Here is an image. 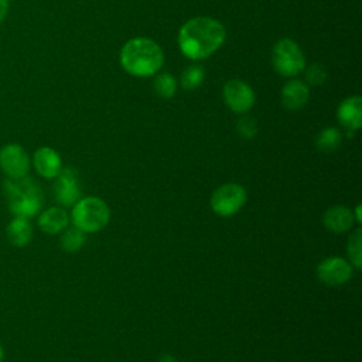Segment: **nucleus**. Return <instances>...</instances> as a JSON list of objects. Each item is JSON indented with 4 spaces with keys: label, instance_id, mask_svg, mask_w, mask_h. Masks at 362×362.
<instances>
[{
    "label": "nucleus",
    "instance_id": "nucleus-15",
    "mask_svg": "<svg viewBox=\"0 0 362 362\" xmlns=\"http://www.w3.org/2000/svg\"><path fill=\"white\" fill-rule=\"evenodd\" d=\"M338 120L344 127L355 132L362 123V100L359 96L345 99L338 107Z\"/></svg>",
    "mask_w": 362,
    "mask_h": 362
},
{
    "label": "nucleus",
    "instance_id": "nucleus-8",
    "mask_svg": "<svg viewBox=\"0 0 362 362\" xmlns=\"http://www.w3.org/2000/svg\"><path fill=\"white\" fill-rule=\"evenodd\" d=\"M52 191L55 201L61 206H74L81 198L78 173L71 167L62 168L59 174L54 178Z\"/></svg>",
    "mask_w": 362,
    "mask_h": 362
},
{
    "label": "nucleus",
    "instance_id": "nucleus-16",
    "mask_svg": "<svg viewBox=\"0 0 362 362\" xmlns=\"http://www.w3.org/2000/svg\"><path fill=\"white\" fill-rule=\"evenodd\" d=\"M283 105L290 110L301 109L308 100V88L301 81H290L281 90Z\"/></svg>",
    "mask_w": 362,
    "mask_h": 362
},
{
    "label": "nucleus",
    "instance_id": "nucleus-11",
    "mask_svg": "<svg viewBox=\"0 0 362 362\" xmlns=\"http://www.w3.org/2000/svg\"><path fill=\"white\" fill-rule=\"evenodd\" d=\"M35 171L47 180H54L62 170V160L59 154L51 147H40L33 156Z\"/></svg>",
    "mask_w": 362,
    "mask_h": 362
},
{
    "label": "nucleus",
    "instance_id": "nucleus-10",
    "mask_svg": "<svg viewBox=\"0 0 362 362\" xmlns=\"http://www.w3.org/2000/svg\"><path fill=\"white\" fill-rule=\"evenodd\" d=\"M223 99L230 110L235 113H245L253 106L255 93L246 82L230 79L223 86Z\"/></svg>",
    "mask_w": 362,
    "mask_h": 362
},
{
    "label": "nucleus",
    "instance_id": "nucleus-9",
    "mask_svg": "<svg viewBox=\"0 0 362 362\" xmlns=\"http://www.w3.org/2000/svg\"><path fill=\"white\" fill-rule=\"evenodd\" d=\"M317 277L331 287L345 284L352 277V264L342 257H327L318 263Z\"/></svg>",
    "mask_w": 362,
    "mask_h": 362
},
{
    "label": "nucleus",
    "instance_id": "nucleus-24",
    "mask_svg": "<svg viewBox=\"0 0 362 362\" xmlns=\"http://www.w3.org/2000/svg\"><path fill=\"white\" fill-rule=\"evenodd\" d=\"M8 13V0H0V24Z\"/></svg>",
    "mask_w": 362,
    "mask_h": 362
},
{
    "label": "nucleus",
    "instance_id": "nucleus-27",
    "mask_svg": "<svg viewBox=\"0 0 362 362\" xmlns=\"http://www.w3.org/2000/svg\"><path fill=\"white\" fill-rule=\"evenodd\" d=\"M3 359H4V349H3V346L0 344V362H3Z\"/></svg>",
    "mask_w": 362,
    "mask_h": 362
},
{
    "label": "nucleus",
    "instance_id": "nucleus-23",
    "mask_svg": "<svg viewBox=\"0 0 362 362\" xmlns=\"http://www.w3.org/2000/svg\"><path fill=\"white\" fill-rule=\"evenodd\" d=\"M305 76H307V81H308L310 83H313V85H321V83L325 81V78H327V72H325V69H324L321 65L314 64V65H311V66L305 71Z\"/></svg>",
    "mask_w": 362,
    "mask_h": 362
},
{
    "label": "nucleus",
    "instance_id": "nucleus-18",
    "mask_svg": "<svg viewBox=\"0 0 362 362\" xmlns=\"http://www.w3.org/2000/svg\"><path fill=\"white\" fill-rule=\"evenodd\" d=\"M317 147L324 153H331L337 150L341 144V133L335 127L324 129L317 137Z\"/></svg>",
    "mask_w": 362,
    "mask_h": 362
},
{
    "label": "nucleus",
    "instance_id": "nucleus-2",
    "mask_svg": "<svg viewBox=\"0 0 362 362\" xmlns=\"http://www.w3.org/2000/svg\"><path fill=\"white\" fill-rule=\"evenodd\" d=\"M3 194L13 216L33 218L40 214L44 204V194L35 180L25 175L23 178H6Z\"/></svg>",
    "mask_w": 362,
    "mask_h": 362
},
{
    "label": "nucleus",
    "instance_id": "nucleus-12",
    "mask_svg": "<svg viewBox=\"0 0 362 362\" xmlns=\"http://www.w3.org/2000/svg\"><path fill=\"white\" fill-rule=\"evenodd\" d=\"M354 212L345 205H334L328 208L322 215V223L325 229L332 233H345L354 225Z\"/></svg>",
    "mask_w": 362,
    "mask_h": 362
},
{
    "label": "nucleus",
    "instance_id": "nucleus-5",
    "mask_svg": "<svg viewBox=\"0 0 362 362\" xmlns=\"http://www.w3.org/2000/svg\"><path fill=\"white\" fill-rule=\"evenodd\" d=\"M246 189L236 182H226L218 187L211 197V209L223 218L238 214L246 204Z\"/></svg>",
    "mask_w": 362,
    "mask_h": 362
},
{
    "label": "nucleus",
    "instance_id": "nucleus-13",
    "mask_svg": "<svg viewBox=\"0 0 362 362\" xmlns=\"http://www.w3.org/2000/svg\"><path fill=\"white\" fill-rule=\"evenodd\" d=\"M37 223L44 233L57 235L61 233L65 228H68L69 216L62 206H51L40 212Z\"/></svg>",
    "mask_w": 362,
    "mask_h": 362
},
{
    "label": "nucleus",
    "instance_id": "nucleus-22",
    "mask_svg": "<svg viewBox=\"0 0 362 362\" xmlns=\"http://www.w3.org/2000/svg\"><path fill=\"white\" fill-rule=\"evenodd\" d=\"M236 132L243 139H253L257 133V123L255 122V119L245 116L236 123Z\"/></svg>",
    "mask_w": 362,
    "mask_h": 362
},
{
    "label": "nucleus",
    "instance_id": "nucleus-6",
    "mask_svg": "<svg viewBox=\"0 0 362 362\" xmlns=\"http://www.w3.org/2000/svg\"><path fill=\"white\" fill-rule=\"evenodd\" d=\"M272 58L276 71L283 76H294L301 72L305 65L300 47L288 38L276 42Z\"/></svg>",
    "mask_w": 362,
    "mask_h": 362
},
{
    "label": "nucleus",
    "instance_id": "nucleus-26",
    "mask_svg": "<svg viewBox=\"0 0 362 362\" xmlns=\"http://www.w3.org/2000/svg\"><path fill=\"white\" fill-rule=\"evenodd\" d=\"M354 218H355V221H356V222H361V205H356V208H355V215H354Z\"/></svg>",
    "mask_w": 362,
    "mask_h": 362
},
{
    "label": "nucleus",
    "instance_id": "nucleus-21",
    "mask_svg": "<svg viewBox=\"0 0 362 362\" xmlns=\"http://www.w3.org/2000/svg\"><path fill=\"white\" fill-rule=\"evenodd\" d=\"M204 76H205V72L201 66L195 65V66H188L184 74H182V78H181V82H182V86L187 89V90H192V89H197L202 81H204Z\"/></svg>",
    "mask_w": 362,
    "mask_h": 362
},
{
    "label": "nucleus",
    "instance_id": "nucleus-7",
    "mask_svg": "<svg viewBox=\"0 0 362 362\" xmlns=\"http://www.w3.org/2000/svg\"><path fill=\"white\" fill-rule=\"evenodd\" d=\"M30 165V156L23 146L8 143L0 148V170L6 178H23L28 175Z\"/></svg>",
    "mask_w": 362,
    "mask_h": 362
},
{
    "label": "nucleus",
    "instance_id": "nucleus-19",
    "mask_svg": "<svg viewBox=\"0 0 362 362\" xmlns=\"http://www.w3.org/2000/svg\"><path fill=\"white\" fill-rule=\"evenodd\" d=\"M346 252H348L351 264L355 269H361L362 266V230L361 229H356L349 235Z\"/></svg>",
    "mask_w": 362,
    "mask_h": 362
},
{
    "label": "nucleus",
    "instance_id": "nucleus-3",
    "mask_svg": "<svg viewBox=\"0 0 362 362\" xmlns=\"http://www.w3.org/2000/svg\"><path fill=\"white\" fill-rule=\"evenodd\" d=\"M164 61L161 48L148 38H133L120 52V64L132 75L148 76L156 74Z\"/></svg>",
    "mask_w": 362,
    "mask_h": 362
},
{
    "label": "nucleus",
    "instance_id": "nucleus-17",
    "mask_svg": "<svg viewBox=\"0 0 362 362\" xmlns=\"http://www.w3.org/2000/svg\"><path fill=\"white\" fill-rule=\"evenodd\" d=\"M85 243V233L76 226L65 228L59 236V246L66 253L78 252Z\"/></svg>",
    "mask_w": 362,
    "mask_h": 362
},
{
    "label": "nucleus",
    "instance_id": "nucleus-20",
    "mask_svg": "<svg viewBox=\"0 0 362 362\" xmlns=\"http://www.w3.org/2000/svg\"><path fill=\"white\" fill-rule=\"evenodd\" d=\"M177 89V82L174 79L173 75L170 74H161L158 76H156L154 79V90L158 96L161 98H171L175 93Z\"/></svg>",
    "mask_w": 362,
    "mask_h": 362
},
{
    "label": "nucleus",
    "instance_id": "nucleus-14",
    "mask_svg": "<svg viewBox=\"0 0 362 362\" xmlns=\"http://www.w3.org/2000/svg\"><path fill=\"white\" fill-rule=\"evenodd\" d=\"M33 235L34 229L28 218L13 216V219L6 226V238L14 247H24L30 245Z\"/></svg>",
    "mask_w": 362,
    "mask_h": 362
},
{
    "label": "nucleus",
    "instance_id": "nucleus-25",
    "mask_svg": "<svg viewBox=\"0 0 362 362\" xmlns=\"http://www.w3.org/2000/svg\"><path fill=\"white\" fill-rule=\"evenodd\" d=\"M158 362H178L173 355H170V354H165V355H163L160 359H158Z\"/></svg>",
    "mask_w": 362,
    "mask_h": 362
},
{
    "label": "nucleus",
    "instance_id": "nucleus-4",
    "mask_svg": "<svg viewBox=\"0 0 362 362\" xmlns=\"http://www.w3.org/2000/svg\"><path fill=\"white\" fill-rule=\"evenodd\" d=\"M71 219L74 226L83 233H92L102 230L107 225L110 209L103 199L98 197H85L79 198L74 205Z\"/></svg>",
    "mask_w": 362,
    "mask_h": 362
},
{
    "label": "nucleus",
    "instance_id": "nucleus-1",
    "mask_svg": "<svg viewBox=\"0 0 362 362\" xmlns=\"http://www.w3.org/2000/svg\"><path fill=\"white\" fill-rule=\"evenodd\" d=\"M225 40L223 25L211 17L188 20L178 33V45L184 55L201 59L215 52Z\"/></svg>",
    "mask_w": 362,
    "mask_h": 362
}]
</instances>
